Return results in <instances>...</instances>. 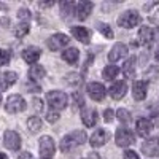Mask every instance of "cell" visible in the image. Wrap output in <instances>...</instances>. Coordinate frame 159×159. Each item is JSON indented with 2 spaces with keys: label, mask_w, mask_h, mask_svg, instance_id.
<instances>
[{
  "label": "cell",
  "mask_w": 159,
  "mask_h": 159,
  "mask_svg": "<svg viewBox=\"0 0 159 159\" xmlns=\"http://www.w3.org/2000/svg\"><path fill=\"white\" fill-rule=\"evenodd\" d=\"M88 140V135L84 130H73L72 134H67L62 140H61V145L59 148L62 153H69L78 147H81V145H84V142Z\"/></svg>",
  "instance_id": "cell-1"
},
{
  "label": "cell",
  "mask_w": 159,
  "mask_h": 159,
  "mask_svg": "<svg viewBox=\"0 0 159 159\" xmlns=\"http://www.w3.org/2000/svg\"><path fill=\"white\" fill-rule=\"evenodd\" d=\"M46 100L51 105V108H54L57 111V110H62V108L67 107L69 97L62 91H51V92H48V94H46Z\"/></svg>",
  "instance_id": "cell-2"
},
{
  "label": "cell",
  "mask_w": 159,
  "mask_h": 159,
  "mask_svg": "<svg viewBox=\"0 0 159 159\" xmlns=\"http://www.w3.org/2000/svg\"><path fill=\"white\" fill-rule=\"evenodd\" d=\"M140 21H142V18H140V15L135 10H127L118 18V24L121 25V27H124V29L135 27V25L140 24Z\"/></svg>",
  "instance_id": "cell-3"
},
{
  "label": "cell",
  "mask_w": 159,
  "mask_h": 159,
  "mask_svg": "<svg viewBox=\"0 0 159 159\" xmlns=\"http://www.w3.org/2000/svg\"><path fill=\"white\" fill-rule=\"evenodd\" d=\"M115 139H116V145L118 147H129L135 142L134 139V132H132L129 127H119L115 134Z\"/></svg>",
  "instance_id": "cell-4"
},
{
  "label": "cell",
  "mask_w": 159,
  "mask_h": 159,
  "mask_svg": "<svg viewBox=\"0 0 159 159\" xmlns=\"http://www.w3.org/2000/svg\"><path fill=\"white\" fill-rule=\"evenodd\" d=\"M56 151V145L49 135H45L40 139V157L42 159H51L54 156Z\"/></svg>",
  "instance_id": "cell-5"
},
{
  "label": "cell",
  "mask_w": 159,
  "mask_h": 159,
  "mask_svg": "<svg viewBox=\"0 0 159 159\" xmlns=\"http://www.w3.org/2000/svg\"><path fill=\"white\" fill-rule=\"evenodd\" d=\"M5 110L11 115L15 113H19V111H24L25 110V100L18 96V94H13L7 99V103H5Z\"/></svg>",
  "instance_id": "cell-6"
},
{
  "label": "cell",
  "mask_w": 159,
  "mask_h": 159,
  "mask_svg": "<svg viewBox=\"0 0 159 159\" xmlns=\"http://www.w3.org/2000/svg\"><path fill=\"white\" fill-rule=\"evenodd\" d=\"M86 91H88L89 97H91L92 100H96V102L103 100V99H105V94H107V89L103 88V84H100V83H97V81L89 83L88 88H86Z\"/></svg>",
  "instance_id": "cell-7"
},
{
  "label": "cell",
  "mask_w": 159,
  "mask_h": 159,
  "mask_svg": "<svg viewBox=\"0 0 159 159\" xmlns=\"http://www.w3.org/2000/svg\"><path fill=\"white\" fill-rule=\"evenodd\" d=\"M69 43H70V38L67 35H64V34H54L52 37H49L48 42H46V45L51 51H57L64 46H67Z\"/></svg>",
  "instance_id": "cell-8"
},
{
  "label": "cell",
  "mask_w": 159,
  "mask_h": 159,
  "mask_svg": "<svg viewBox=\"0 0 159 159\" xmlns=\"http://www.w3.org/2000/svg\"><path fill=\"white\" fill-rule=\"evenodd\" d=\"M3 145H5V148H8L11 151L19 150V147H21V137H19V134L15 132V130H7L5 135H3Z\"/></svg>",
  "instance_id": "cell-9"
},
{
  "label": "cell",
  "mask_w": 159,
  "mask_h": 159,
  "mask_svg": "<svg viewBox=\"0 0 159 159\" xmlns=\"http://www.w3.org/2000/svg\"><path fill=\"white\" fill-rule=\"evenodd\" d=\"M142 151L145 156H150V157H157L159 156V137H153L145 140L142 145Z\"/></svg>",
  "instance_id": "cell-10"
},
{
  "label": "cell",
  "mask_w": 159,
  "mask_h": 159,
  "mask_svg": "<svg viewBox=\"0 0 159 159\" xmlns=\"http://www.w3.org/2000/svg\"><path fill=\"white\" fill-rule=\"evenodd\" d=\"M110 139V134L105 129H97L94 134H92L89 143H91V147H94V148H99V147H103L105 143H107V140Z\"/></svg>",
  "instance_id": "cell-11"
},
{
  "label": "cell",
  "mask_w": 159,
  "mask_h": 159,
  "mask_svg": "<svg viewBox=\"0 0 159 159\" xmlns=\"http://www.w3.org/2000/svg\"><path fill=\"white\" fill-rule=\"evenodd\" d=\"M126 54H127V46L124 43H116L110 49V52H108V61L110 62H116V61H119L121 57H124Z\"/></svg>",
  "instance_id": "cell-12"
},
{
  "label": "cell",
  "mask_w": 159,
  "mask_h": 159,
  "mask_svg": "<svg viewBox=\"0 0 159 159\" xmlns=\"http://www.w3.org/2000/svg\"><path fill=\"white\" fill-rule=\"evenodd\" d=\"M110 92V96L115 99V100H121L124 96H126V92H127V84L124 81H116L113 83V86L108 89Z\"/></svg>",
  "instance_id": "cell-13"
},
{
  "label": "cell",
  "mask_w": 159,
  "mask_h": 159,
  "mask_svg": "<svg viewBox=\"0 0 159 159\" xmlns=\"http://www.w3.org/2000/svg\"><path fill=\"white\" fill-rule=\"evenodd\" d=\"M147 91H148V83L143 81V80H139V81L134 83V88H132V94H134L135 100H143L147 97Z\"/></svg>",
  "instance_id": "cell-14"
},
{
  "label": "cell",
  "mask_w": 159,
  "mask_h": 159,
  "mask_svg": "<svg viewBox=\"0 0 159 159\" xmlns=\"http://www.w3.org/2000/svg\"><path fill=\"white\" fill-rule=\"evenodd\" d=\"M18 75L15 72H0V91H5L11 84H15Z\"/></svg>",
  "instance_id": "cell-15"
},
{
  "label": "cell",
  "mask_w": 159,
  "mask_h": 159,
  "mask_svg": "<svg viewBox=\"0 0 159 159\" xmlns=\"http://www.w3.org/2000/svg\"><path fill=\"white\" fill-rule=\"evenodd\" d=\"M92 8H94V3H92V2H86V0H84V2H80L78 7H76V18L80 21L88 19V16L91 15Z\"/></svg>",
  "instance_id": "cell-16"
},
{
  "label": "cell",
  "mask_w": 159,
  "mask_h": 159,
  "mask_svg": "<svg viewBox=\"0 0 159 159\" xmlns=\"http://www.w3.org/2000/svg\"><path fill=\"white\" fill-rule=\"evenodd\" d=\"M97 119H99V116H97V111H96V110H92V108H84V110L81 111V121H83V124H84L86 127L96 126Z\"/></svg>",
  "instance_id": "cell-17"
},
{
  "label": "cell",
  "mask_w": 159,
  "mask_h": 159,
  "mask_svg": "<svg viewBox=\"0 0 159 159\" xmlns=\"http://www.w3.org/2000/svg\"><path fill=\"white\" fill-rule=\"evenodd\" d=\"M70 32H72L73 38H76L78 42H81L84 45H88L91 42V32L88 29H84V27H78V25H75V27L70 29Z\"/></svg>",
  "instance_id": "cell-18"
},
{
  "label": "cell",
  "mask_w": 159,
  "mask_h": 159,
  "mask_svg": "<svg viewBox=\"0 0 159 159\" xmlns=\"http://www.w3.org/2000/svg\"><path fill=\"white\" fill-rule=\"evenodd\" d=\"M40 56H42V51H40L38 48H35V46L25 48L22 51V59L27 62V64H34L35 65V62L40 59Z\"/></svg>",
  "instance_id": "cell-19"
},
{
  "label": "cell",
  "mask_w": 159,
  "mask_h": 159,
  "mask_svg": "<svg viewBox=\"0 0 159 159\" xmlns=\"http://www.w3.org/2000/svg\"><path fill=\"white\" fill-rule=\"evenodd\" d=\"M137 134L140 135V137H148V134L151 132V129H153V124H151V121L150 119H147V118H140V119H137Z\"/></svg>",
  "instance_id": "cell-20"
},
{
  "label": "cell",
  "mask_w": 159,
  "mask_h": 159,
  "mask_svg": "<svg viewBox=\"0 0 159 159\" xmlns=\"http://www.w3.org/2000/svg\"><path fill=\"white\" fill-rule=\"evenodd\" d=\"M59 7H61V15H62V18H64L65 21H70V19L73 18V13H76V11H75V3H73V2H69V0L61 2Z\"/></svg>",
  "instance_id": "cell-21"
},
{
  "label": "cell",
  "mask_w": 159,
  "mask_h": 159,
  "mask_svg": "<svg viewBox=\"0 0 159 159\" xmlns=\"http://www.w3.org/2000/svg\"><path fill=\"white\" fill-rule=\"evenodd\" d=\"M151 42H154V32L150 27H142L139 32V43L140 45H150Z\"/></svg>",
  "instance_id": "cell-22"
},
{
  "label": "cell",
  "mask_w": 159,
  "mask_h": 159,
  "mask_svg": "<svg viewBox=\"0 0 159 159\" xmlns=\"http://www.w3.org/2000/svg\"><path fill=\"white\" fill-rule=\"evenodd\" d=\"M135 62L137 59L132 56L126 61V64L123 65V73L126 75V78H134V73H135Z\"/></svg>",
  "instance_id": "cell-23"
},
{
  "label": "cell",
  "mask_w": 159,
  "mask_h": 159,
  "mask_svg": "<svg viewBox=\"0 0 159 159\" xmlns=\"http://www.w3.org/2000/svg\"><path fill=\"white\" fill-rule=\"evenodd\" d=\"M78 57H80V51L76 48H69V49H65L62 52V59L67 61L69 64H76Z\"/></svg>",
  "instance_id": "cell-24"
},
{
  "label": "cell",
  "mask_w": 159,
  "mask_h": 159,
  "mask_svg": "<svg viewBox=\"0 0 159 159\" xmlns=\"http://www.w3.org/2000/svg\"><path fill=\"white\" fill-rule=\"evenodd\" d=\"M83 80H84V76H83V75H78V73H70V75H67V76L64 78V81H65V84L76 88V86H80V84L83 83Z\"/></svg>",
  "instance_id": "cell-25"
},
{
  "label": "cell",
  "mask_w": 159,
  "mask_h": 159,
  "mask_svg": "<svg viewBox=\"0 0 159 159\" xmlns=\"http://www.w3.org/2000/svg\"><path fill=\"white\" fill-rule=\"evenodd\" d=\"M43 76H45V69L42 67V65L35 64L29 69V78L30 80H42Z\"/></svg>",
  "instance_id": "cell-26"
},
{
  "label": "cell",
  "mask_w": 159,
  "mask_h": 159,
  "mask_svg": "<svg viewBox=\"0 0 159 159\" xmlns=\"http://www.w3.org/2000/svg\"><path fill=\"white\" fill-rule=\"evenodd\" d=\"M27 127H29V130L30 132H38L40 129H42V119L40 118H37V116H30L29 119H27Z\"/></svg>",
  "instance_id": "cell-27"
},
{
  "label": "cell",
  "mask_w": 159,
  "mask_h": 159,
  "mask_svg": "<svg viewBox=\"0 0 159 159\" xmlns=\"http://www.w3.org/2000/svg\"><path fill=\"white\" fill-rule=\"evenodd\" d=\"M118 73H119V67H116V65H107V67L103 69V72H102L105 80H113Z\"/></svg>",
  "instance_id": "cell-28"
},
{
  "label": "cell",
  "mask_w": 159,
  "mask_h": 159,
  "mask_svg": "<svg viewBox=\"0 0 159 159\" xmlns=\"http://www.w3.org/2000/svg\"><path fill=\"white\" fill-rule=\"evenodd\" d=\"M97 30L99 32H102V35L103 37H107V38H113V30H111V27L108 24H105V22H97Z\"/></svg>",
  "instance_id": "cell-29"
},
{
  "label": "cell",
  "mask_w": 159,
  "mask_h": 159,
  "mask_svg": "<svg viewBox=\"0 0 159 159\" xmlns=\"http://www.w3.org/2000/svg\"><path fill=\"white\" fill-rule=\"evenodd\" d=\"M29 30H30L29 24H27V22H22V24H18V27L15 29V35H16L18 38H22L24 35L29 34Z\"/></svg>",
  "instance_id": "cell-30"
},
{
  "label": "cell",
  "mask_w": 159,
  "mask_h": 159,
  "mask_svg": "<svg viewBox=\"0 0 159 159\" xmlns=\"http://www.w3.org/2000/svg\"><path fill=\"white\" fill-rule=\"evenodd\" d=\"M118 119H119L121 123H130L132 116H130V113H129L126 108H119V110H118Z\"/></svg>",
  "instance_id": "cell-31"
},
{
  "label": "cell",
  "mask_w": 159,
  "mask_h": 159,
  "mask_svg": "<svg viewBox=\"0 0 159 159\" xmlns=\"http://www.w3.org/2000/svg\"><path fill=\"white\" fill-rule=\"evenodd\" d=\"M72 99H73L75 108H80V107H83V105H84V99H83V96L80 94V92H75V94L72 96Z\"/></svg>",
  "instance_id": "cell-32"
},
{
  "label": "cell",
  "mask_w": 159,
  "mask_h": 159,
  "mask_svg": "<svg viewBox=\"0 0 159 159\" xmlns=\"http://www.w3.org/2000/svg\"><path fill=\"white\" fill-rule=\"evenodd\" d=\"M11 59V54H10V51L7 49H0V65H7Z\"/></svg>",
  "instance_id": "cell-33"
},
{
  "label": "cell",
  "mask_w": 159,
  "mask_h": 159,
  "mask_svg": "<svg viewBox=\"0 0 159 159\" xmlns=\"http://www.w3.org/2000/svg\"><path fill=\"white\" fill-rule=\"evenodd\" d=\"M45 118H46V121H49V123H56L57 119H59V113L54 111V110H51V111H48L45 115Z\"/></svg>",
  "instance_id": "cell-34"
},
{
  "label": "cell",
  "mask_w": 159,
  "mask_h": 159,
  "mask_svg": "<svg viewBox=\"0 0 159 159\" xmlns=\"http://www.w3.org/2000/svg\"><path fill=\"white\" fill-rule=\"evenodd\" d=\"M30 16H32V15H30V11H29V10H25V8H21V10L18 11V18H19V19L29 21V19H30Z\"/></svg>",
  "instance_id": "cell-35"
},
{
  "label": "cell",
  "mask_w": 159,
  "mask_h": 159,
  "mask_svg": "<svg viewBox=\"0 0 159 159\" xmlns=\"http://www.w3.org/2000/svg\"><path fill=\"white\" fill-rule=\"evenodd\" d=\"M113 118H115V111H113L111 108H107V110L103 111V119H105L107 123H111Z\"/></svg>",
  "instance_id": "cell-36"
},
{
  "label": "cell",
  "mask_w": 159,
  "mask_h": 159,
  "mask_svg": "<svg viewBox=\"0 0 159 159\" xmlns=\"http://www.w3.org/2000/svg\"><path fill=\"white\" fill-rule=\"evenodd\" d=\"M25 88H27L29 92H40V91H42V88H40L38 84H35V83H27Z\"/></svg>",
  "instance_id": "cell-37"
},
{
  "label": "cell",
  "mask_w": 159,
  "mask_h": 159,
  "mask_svg": "<svg viewBox=\"0 0 159 159\" xmlns=\"http://www.w3.org/2000/svg\"><path fill=\"white\" fill-rule=\"evenodd\" d=\"M32 103H34L35 111H42V110H43V102L40 100V99H34V100H32Z\"/></svg>",
  "instance_id": "cell-38"
},
{
  "label": "cell",
  "mask_w": 159,
  "mask_h": 159,
  "mask_svg": "<svg viewBox=\"0 0 159 159\" xmlns=\"http://www.w3.org/2000/svg\"><path fill=\"white\" fill-rule=\"evenodd\" d=\"M124 159H139V154L135 151H132V150H127L124 153Z\"/></svg>",
  "instance_id": "cell-39"
},
{
  "label": "cell",
  "mask_w": 159,
  "mask_h": 159,
  "mask_svg": "<svg viewBox=\"0 0 159 159\" xmlns=\"http://www.w3.org/2000/svg\"><path fill=\"white\" fill-rule=\"evenodd\" d=\"M18 159H34V156H32L30 153H27V151H24V153H21V154L18 156Z\"/></svg>",
  "instance_id": "cell-40"
},
{
  "label": "cell",
  "mask_w": 159,
  "mask_h": 159,
  "mask_svg": "<svg viewBox=\"0 0 159 159\" xmlns=\"http://www.w3.org/2000/svg\"><path fill=\"white\" fill-rule=\"evenodd\" d=\"M54 3L56 2H42V3H40V7H42V8H49V7H52Z\"/></svg>",
  "instance_id": "cell-41"
},
{
  "label": "cell",
  "mask_w": 159,
  "mask_h": 159,
  "mask_svg": "<svg viewBox=\"0 0 159 159\" xmlns=\"http://www.w3.org/2000/svg\"><path fill=\"white\" fill-rule=\"evenodd\" d=\"M88 159H102V157H100V154H99V153H91Z\"/></svg>",
  "instance_id": "cell-42"
},
{
  "label": "cell",
  "mask_w": 159,
  "mask_h": 159,
  "mask_svg": "<svg viewBox=\"0 0 159 159\" xmlns=\"http://www.w3.org/2000/svg\"><path fill=\"white\" fill-rule=\"evenodd\" d=\"M153 32H154V40H156V42H159V27L153 29Z\"/></svg>",
  "instance_id": "cell-43"
},
{
  "label": "cell",
  "mask_w": 159,
  "mask_h": 159,
  "mask_svg": "<svg viewBox=\"0 0 159 159\" xmlns=\"http://www.w3.org/2000/svg\"><path fill=\"white\" fill-rule=\"evenodd\" d=\"M2 24H3V27H8V25H10V19L8 18H2Z\"/></svg>",
  "instance_id": "cell-44"
},
{
  "label": "cell",
  "mask_w": 159,
  "mask_h": 159,
  "mask_svg": "<svg viewBox=\"0 0 159 159\" xmlns=\"http://www.w3.org/2000/svg\"><path fill=\"white\" fill-rule=\"evenodd\" d=\"M0 159H8V157H7L5 153H0Z\"/></svg>",
  "instance_id": "cell-45"
},
{
  "label": "cell",
  "mask_w": 159,
  "mask_h": 159,
  "mask_svg": "<svg viewBox=\"0 0 159 159\" xmlns=\"http://www.w3.org/2000/svg\"><path fill=\"white\" fill-rule=\"evenodd\" d=\"M156 59H157V62H159V49L156 51Z\"/></svg>",
  "instance_id": "cell-46"
},
{
  "label": "cell",
  "mask_w": 159,
  "mask_h": 159,
  "mask_svg": "<svg viewBox=\"0 0 159 159\" xmlns=\"http://www.w3.org/2000/svg\"><path fill=\"white\" fill-rule=\"evenodd\" d=\"M5 8H7L5 5H2V3H0V10H5Z\"/></svg>",
  "instance_id": "cell-47"
},
{
  "label": "cell",
  "mask_w": 159,
  "mask_h": 159,
  "mask_svg": "<svg viewBox=\"0 0 159 159\" xmlns=\"http://www.w3.org/2000/svg\"><path fill=\"white\" fill-rule=\"evenodd\" d=\"M0 102H2V96H0Z\"/></svg>",
  "instance_id": "cell-48"
}]
</instances>
